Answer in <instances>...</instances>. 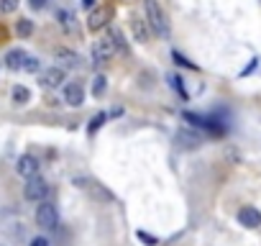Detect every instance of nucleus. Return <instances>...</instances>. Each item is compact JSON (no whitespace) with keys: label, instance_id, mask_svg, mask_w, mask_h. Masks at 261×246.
Listing matches in <instances>:
<instances>
[{"label":"nucleus","instance_id":"39448f33","mask_svg":"<svg viewBox=\"0 0 261 246\" xmlns=\"http://www.w3.org/2000/svg\"><path fill=\"white\" fill-rule=\"evenodd\" d=\"M115 44L110 41V39H100L95 46H92V59H95V64H105V62H110L113 57H115Z\"/></svg>","mask_w":261,"mask_h":246},{"label":"nucleus","instance_id":"1a4fd4ad","mask_svg":"<svg viewBox=\"0 0 261 246\" xmlns=\"http://www.w3.org/2000/svg\"><path fill=\"white\" fill-rule=\"evenodd\" d=\"M238 221L246 228H259L261 226V210H256L254 205H246V208L238 210Z\"/></svg>","mask_w":261,"mask_h":246},{"label":"nucleus","instance_id":"0eeeda50","mask_svg":"<svg viewBox=\"0 0 261 246\" xmlns=\"http://www.w3.org/2000/svg\"><path fill=\"white\" fill-rule=\"evenodd\" d=\"M107 21H110V8H105V5L92 8L90 18H87V28H90V31H100V28L107 26Z\"/></svg>","mask_w":261,"mask_h":246},{"label":"nucleus","instance_id":"9d476101","mask_svg":"<svg viewBox=\"0 0 261 246\" xmlns=\"http://www.w3.org/2000/svg\"><path fill=\"white\" fill-rule=\"evenodd\" d=\"M56 62L61 69H74V67H80V57H77L72 49H56Z\"/></svg>","mask_w":261,"mask_h":246},{"label":"nucleus","instance_id":"cd10ccee","mask_svg":"<svg viewBox=\"0 0 261 246\" xmlns=\"http://www.w3.org/2000/svg\"><path fill=\"white\" fill-rule=\"evenodd\" d=\"M82 5H85V8H90V10H92V8H95V0H82Z\"/></svg>","mask_w":261,"mask_h":246},{"label":"nucleus","instance_id":"20e7f679","mask_svg":"<svg viewBox=\"0 0 261 246\" xmlns=\"http://www.w3.org/2000/svg\"><path fill=\"white\" fill-rule=\"evenodd\" d=\"M56 223H59L56 205L49 203V200H41L39 208H36V226H41V228L49 231V228H56Z\"/></svg>","mask_w":261,"mask_h":246},{"label":"nucleus","instance_id":"7ed1b4c3","mask_svg":"<svg viewBox=\"0 0 261 246\" xmlns=\"http://www.w3.org/2000/svg\"><path fill=\"white\" fill-rule=\"evenodd\" d=\"M23 195L26 200H31V203H41V200H46V195H49V182H46L44 177H28L26 184H23Z\"/></svg>","mask_w":261,"mask_h":246},{"label":"nucleus","instance_id":"f257e3e1","mask_svg":"<svg viewBox=\"0 0 261 246\" xmlns=\"http://www.w3.org/2000/svg\"><path fill=\"white\" fill-rule=\"evenodd\" d=\"M144 5H146V18L154 26V31H157L159 36H169V21H166V13L161 10V5L157 0H146Z\"/></svg>","mask_w":261,"mask_h":246},{"label":"nucleus","instance_id":"2eb2a0df","mask_svg":"<svg viewBox=\"0 0 261 246\" xmlns=\"http://www.w3.org/2000/svg\"><path fill=\"white\" fill-rule=\"evenodd\" d=\"M131 28H133V36H136V41H146V39H149V28H146V21H141V18H133Z\"/></svg>","mask_w":261,"mask_h":246},{"label":"nucleus","instance_id":"c85d7f7f","mask_svg":"<svg viewBox=\"0 0 261 246\" xmlns=\"http://www.w3.org/2000/svg\"><path fill=\"white\" fill-rule=\"evenodd\" d=\"M0 246H3V244H0Z\"/></svg>","mask_w":261,"mask_h":246},{"label":"nucleus","instance_id":"a211bd4d","mask_svg":"<svg viewBox=\"0 0 261 246\" xmlns=\"http://www.w3.org/2000/svg\"><path fill=\"white\" fill-rule=\"evenodd\" d=\"M15 34H18V36H31V34H34V23H31L28 18H21L18 23H15Z\"/></svg>","mask_w":261,"mask_h":246},{"label":"nucleus","instance_id":"f8f14e48","mask_svg":"<svg viewBox=\"0 0 261 246\" xmlns=\"http://www.w3.org/2000/svg\"><path fill=\"white\" fill-rule=\"evenodd\" d=\"M26 52L23 49H10L8 54H5V67L8 69H23V64H26Z\"/></svg>","mask_w":261,"mask_h":246},{"label":"nucleus","instance_id":"ddd939ff","mask_svg":"<svg viewBox=\"0 0 261 246\" xmlns=\"http://www.w3.org/2000/svg\"><path fill=\"white\" fill-rule=\"evenodd\" d=\"M184 121L195 123V126H200V128H208V131H212V133L220 131V126H212V121H208V118H203V116H197V113H184Z\"/></svg>","mask_w":261,"mask_h":246},{"label":"nucleus","instance_id":"6e6552de","mask_svg":"<svg viewBox=\"0 0 261 246\" xmlns=\"http://www.w3.org/2000/svg\"><path fill=\"white\" fill-rule=\"evenodd\" d=\"M64 103L72 105V108H80L85 103V87L80 82H69L64 87Z\"/></svg>","mask_w":261,"mask_h":246},{"label":"nucleus","instance_id":"4be33fe9","mask_svg":"<svg viewBox=\"0 0 261 246\" xmlns=\"http://www.w3.org/2000/svg\"><path fill=\"white\" fill-rule=\"evenodd\" d=\"M103 121H105V113H98L95 118H92V121H90V133L95 131V128H100V126H103Z\"/></svg>","mask_w":261,"mask_h":246},{"label":"nucleus","instance_id":"b1692460","mask_svg":"<svg viewBox=\"0 0 261 246\" xmlns=\"http://www.w3.org/2000/svg\"><path fill=\"white\" fill-rule=\"evenodd\" d=\"M172 85H174V90H179L182 95L187 98V92H184V87H182V80H179V77H172Z\"/></svg>","mask_w":261,"mask_h":246},{"label":"nucleus","instance_id":"f03ea898","mask_svg":"<svg viewBox=\"0 0 261 246\" xmlns=\"http://www.w3.org/2000/svg\"><path fill=\"white\" fill-rule=\"evenodd\" d=\"M74 187H82V190H87L92 197L98 200V203H113V192L105 187V184H100V182H95V180H90V177H74Z\"/></svg>","mask_w":261,"mask_h":246},{"label":"nucleus","instance_id":"f3484780","mask_svg":"<svg viewBox=\"0 0 261 246\" xmlns=\"http://www.w3.org/2000/svg\"><path fill=\"white\" fill-rule=\"evenodd\" d=\"M28 98H31V92H28L23 85H15V87H13V103H15V105H26Z\"/></svg>","mask_w":261,"mask_h":246},{"label":"nucleus","instance_id":"bb28decb","mask_svg":"<svg viewBox=\"0 0 261 246\" xmlns=\"http://www.w3.org/2000/svg\"><path fill=\"white\" fill-rule=\"evenodd\" d=\"M138 239H144V241H146V244H151V246H154V244H157V241H154L151 236H146V234H138Z\"/></svg>","mask_w":261,"mask_h":246},{"label":"nucleus","instance_id":"4468645a","mask_svg":"<svg viewBox=\"0 0 261 246\" xmlns=\"http://www.w3.org/2000/svg\"><path fill=\"white\" fill-rule=\"evenodd\" d=\"M56 21H59V26L64 28V31H74V13H72V10L59 8V10H56Z\"/></svg>","mask_w":261,"mask_h":246},{"label":"nucleus","instance_id":"6ab92c4d","mask_svg":"<svg viewBox=\"0 0 261 246\" xmlns=\"http://www.w3.org/2000/svg\"><path fill=\"white\" fill-rule=\"evenodd\" d=\"M110 39L113 44H115V49H120V52H126V44H123V36H120V31H110Z\"/></svg>","mask_w":261,"mask_h":246},{"label":"nucleus","instance_id":"393cba45","mask_svg":"<svg viewBox=\"0 0 261 246\" xmlns=\"http://www.w3.org/2000/svg\"><path fill=\"white\" fill-rule=\"evenodd\" d=\"M28 5L34 8V10H41V8L46 5V0H28Z\"/></svg>","mask_w":261,"mask_h":246},{"label":"nucleus","instance_id":"423d86ee","mask_svg":"<svg viewBox=\"0 0 261 246\" xmlns=\"http://www.w3.org/2000/svg\"><path fill=\"white\" fill-rule=\"evenodd\" d=\"M15 172H18L23 180L36 177V175H39V159H36V157H31V154H23V157L15 162Z\"/></svg>","mask_w":261,"mask_h":246},{"label":"nucleus","instance_id":"412c9836","mask_svg":"<svg viewBox=\"0 0 261 246\" xmlns=\"http://www.w3.org/2000/svg\"><path fill=\"white\" fill-rule=\"evenodd\" d=\"M15 8H18V0H0V10L3 13H13Z\"/></svg>","mask_w":261,"mask_h":246},{"label":"nucleus","instance_id":"dca6fc26","mask_svg":"<svg viewBox=\"0 0 261 246\" xmlns=\"http://www.w3.org/2000/svg\"><path fill=\"white\" fill-rule=\"evenodd\" d=\"M105 87H107V77H105V74H98L95 80H92V95H95V98H103V95H105Z\"/></svg>","mask_w":261,"mask_h":246},{"label":"nucleus","instance_id":"aec40b11","mask_svg":"<svg viewBox=\"0 0 261 246\" xmlns=\"http://www.w3.org/2000/svg\"><path fill=\"white\" fill-rule=\"evenodd\" d=\"M23 69H26V72H39V69H41L39 59H36V57H26V64H23Z\"/></svg>","mask_w":261,"mask_h":246},{"label":"nucleus","instance_id":"a878e982","mask_svg":"<svg viewBox=\"0 0 261 246\" xmlns=\"http://www.w3.org/2000/svg\"><path fill=\"white\" fill-rule=\"evenodd\" d=\"M31 246H49V241H46L44 236H36L34 241H31Z\"/></svg>","mask_w":261,"mask_h":246},{"label":"nucleus","instance_id":"9b49d317","mask_svg":"<svg viewBox=\"0 0 261 246\" xmlns=\"http://www.w3.org/2000/svg\"><path fill=\"white\" fill-rule=\"evenodd\" d=\"M61 82H64V69H61V67H49L41 74V85L44 87H56Z\"/></svg>","mask_w":261,"mask_h":246},{"label":"nucleus","instance_id":"5701e85b","mask_svg":"<svg viewBox=\"0 0 261 246\" xmlns=\"http://www.w3.org/2000/svg\"><path fill=\"white\" fill-rule=\"evenodd\" d=\"M172 57H174V62H177V64H182V67H190V69H197V67L192 64V62H187V59H184V57H182L179 52H174Z\"/></svg>","mask_w":261,"mask_h":246}]
</instances>
